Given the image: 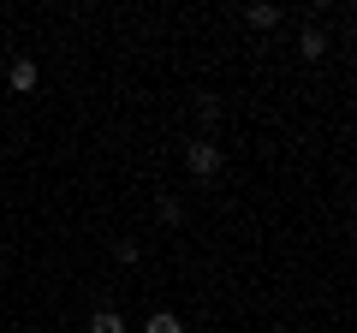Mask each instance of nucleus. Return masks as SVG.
Listing matches in <instances>:
<instances>
[{"mask_svg":"<svg viewBox=\"0 0 357 333\" xmlns=\"http://www.w3.org/2000/svg\"><path fill=\"white\" fill-rule=\"evenodd\" d=\"M220 166H227V149H220L215 137H191L185 143V173H191V179H215Z\"/></svg>","mask_w":357,"mask_h":333,"instance_id":"nucleus-1","label":"nucleus"},{"mask_svg":"<svg viewBox=\"0 0 357 333\" xmlns=\"http://www.w3.org/2000/svg\"><path fill=\"white\" fill-rule=\"evenodd\" d=\"M6 84H13V95H30V90H36V60L18 54V60L6 65Z\"/></svg>","mask_w":357,"mask_h":333,"instance_id":"nucleus-2","label":"nucleus"},{"mask_svg":"<svg viewBox=\"0 0 357 333\" xmlns=\"http://www.w3.org/2000/svg\"><path fill=\"white\" fill-rule=\"evenodd\" d=\"M84 333H126V316H119V309H96V316L84 321Z\"/></svg>","mask_w":357,"mask_h":333,"instance_id":"nucleus-3","label":"nucleus"},{"mask_svg":"<svg viewBox=\"0 0 357 333\" xmlns=\"http://www.w3.org/2000/svg\"><path fill=\"white\" fill-rule=\"evenodd\" d=\"M298 54H304V60H321V54H328V36H321V30L310 24L304 36H298Z\"/></svg>","mask_w":357,"mask_h":333,"instance_id":"nucleus-4","label":"nucleus"},{"mask_svg":"<svg viewBox=\"0 0 357 333\" xmlns=\"http://www.w3.org/2000/svg\"><path fill=\"white\" fill-rule=\"evenodd\" d=\"M244 18H250L256 30H274V24H280L286 13H280V6H268V0H262V6H250V13H244Z\"/></svg>","mask_w":357,"mask_h":333,"instance_id":"nucleus-5","label":"nucleus"},{"mask_svg":"<svg viewBox=\"0 0 357 333\" xmlns=\"http://www.w3.org/2000/svg\"><path fill=\"white\" fill-rule=\"evenodd\" d=\"M143 333H185V321H178L173 309H155V316H149V327H143Z\"/></svg>","mask_w":357,"mask_h":333,"instance_id":"nucleus-6","label":"nucleus"},{"mask_svg":"<svg viewBox=\"0 0 357 333\" xmlns=\"http://www.w3.org/2000/svg\"><path fill=\"white\" fill-rule=\"evenodd\" d=\"M155 215H161L167 226H178V220H185V203H178V196H155Z\"/></svg>","mask_w":357,"mask_h":333,"instance_id":"nucleus-7","label":"nucleus"},{"mask_svg":"<svg viewBox=\"0 0 357 333\" xmlns=\"http://www.w3.org/2000/svg\"><path fill=\"white\" fill-rule=\"evenodd\" d=\"M114 256H119V262H137V256H143V244H137V238H119V244H114Z\"/></svg>","mask_w":357,"mask_h":333,"instance_id":"nucleus-8","label":"nucleus"}]
</instances>
